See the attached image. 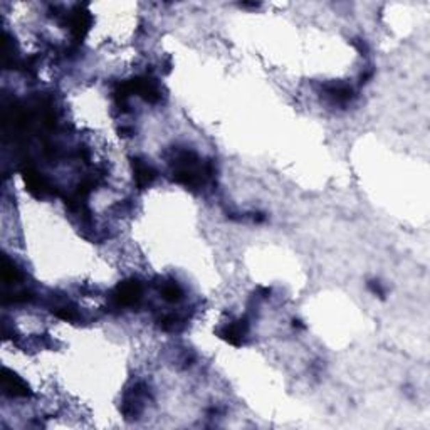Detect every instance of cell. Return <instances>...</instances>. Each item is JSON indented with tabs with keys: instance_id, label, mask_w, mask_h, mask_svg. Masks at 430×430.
<instances>
[{
	"instance_id": "6da1fadb",
	"label": "cell",
	"mask_w": 430,
	"mask_h": 430,
	"mask_svg": "<svg viewBox=\"0 0 430 430\" xmlns=\"http://www.w3.org/2000/svg\"><path fill=\"white\" fill-rule=\"evenodd\" d=\"M133 166V179H135V184L138 188H147L157 180L158 172L155 170V166L151 163H148V160H143V158L136 157L133 158L131 162Z\"/></svg>"
}]
</instances>
